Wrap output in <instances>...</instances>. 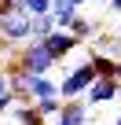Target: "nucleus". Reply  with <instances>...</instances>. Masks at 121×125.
<instances>
[{
  "label": "nucleus",
  "mask_w": 121,
  "mask_h": 125,
  "mask_svg": "<svg viewBox=\"0 0 121 125\" xmlns=\"http://www.w3.org/2000/svg\"><path fill=\"white\" fill-rule=\"evenodd\" d=\"M114 125H121V110H117V118H114Z\"/></svg>",
  "instance_id": "nucleus-16"
},
{
  "label": "nucleus",
  "mask_w": 121,
  "mask_h": 125,
  "mask_svg": "<svg viewBox=\"0 0 121 125\" xmlns=\"http://www.w3.org/2000/svg\"><path fill=\"white\" fill-rule=\"evenodd\" d=\"M26 15H51V0H29Z\"/></svg>",
  "instance_id": "nucleus-13"
},
{
  "label": "nucleus",
  "mask_w": 121,
  "mask_h": 125,
  "mask_svg": "<svg viewBox=\"0 0 121 125\" xmlns=\"http://www.w3.org/2000/svg\"><path fill=\"white\" fill-rule=\"evenodd\" d=\"M55 66H59V62H55V55L48 52L44 41H26V44H19V52H15L11 62H8V70H22V74H51Z\"/></svg>",
  "instance_id": "nucleus-1"
},
{
  "label": "nucleus",
  "mask_w": 121,
  "mask_h": 125,
  "mask_svg": "<svg viewBox=\"0 0 121 125\" xmlns=\"http://www.w3.org/2000/svg\"><path fill=\"white\" fill-rule=\"evenodd\" d=\"M117 37H121V30H117Z\"/></svg>",
  "instance_id": "nucleus-20"
},
{
  "label": "nucleus",
  "mask_w": 121,
  "mask_h": 125,
  "mask_svg": "<svg viewBox=\"0 0 121 125\" xmlns=\"http://www.w3.org/2000/svg\"><path fill=\"white\" fill-rule=\"evenodd\" d=\"M0 41H8V44H26V41H33V15H26V11H8L4 19H0Z\"/></svg>",
  "instance_id": "nucleus-3"
},
{
  "label": "nucleus",
  "mask_w": 121,
  "mask_h": 125,
  "mask_svg": "<svg viewBox=\"0 0 121 125\" xmlns=\"http://www.w3.org/2000/svg\"><path fill=\"white\" fill-rule=\"evenodd\" d=\"M103 4H110V0H103Z\"/></svg>",
  "instance_id": "nucleus-19"
},
{
  "label": "nucleus",
  "mask_w": 121,
  "mask_h": 125,
  "mask_svg": "<svg viewBox=\"0 0 121 125\" xmlns=\"http://www.w3.org/2000/svg\"><path fill=\"white\" fill-rule=\"evenodd\" d=\"M117 81H121V62H117Z\"/></svg>",
  "instance_id": "nucleus-18"
},
{
  "label": "nucleus",
  "mask_w": 121,
  "mask_h": 125,
  "mask_svg": "<svg viewBox=\"0 0 121 125\" xmlns=\"http://www.w3.org/2000/svg\"><path fill=\"white\" fill-rule=\"evenodd\" d=\"M63 96H48V99H33V107H37V114L44 118V121H51V118H59L63 114Z\"/></svg>",
  "instance_id": "nucleus-10"
},
{
  "label": "nucleus",
  "mask_w": 121,
  "mask_h": 125,
  "mask_svg": "<svg viewBox=\"0 0 121 125\" xmlns=\"http://www.w3.org/2000/svg\"><path fill=\"white\" fill-rule=\"evenodd\" d=\"M81 4H84V0H74V8H81Z\"/></svg>",
  "instance_id": "nucleus-17"
},
{
  "label": "nucleus",
  "mask_w": 121,
  "mask_h": 125,
  "mask_svg": "<svg viewBox=\"0 0 121 125\" xmlns=\"http://www.w3.org/2000/svg\"><path fill=\"white\" fill-rule=\"evenodd\" d=\"M8 114H11L19 125H48V121L37 114V107H33V103H22V99H15V107H11Z\"/></svg>",
  "instance_id": "nucleus-9"
},
{
  "label": "nucleus",
  "mask_w": 121,
  "mask_h": 125,
  "mask_svg": "<svg viewBox=\"0 0 121 125\" xmlns=\"http://www.w3.org/2000/svg\"><path fill=\"white\" fill-rule=\"evenodd\" d=\"M95 77L99 74L92 66V59H84L81 66H74V70H66L63 77H59V92H63V99H84V92L92 88Z\"/></svg>",
  "instance_id": "nucleus-2"
},
{
  "label": "nucleus",
  "mask_w": 121,
  "mask_h": 125,
  "mask_svg": "<svg viewBox=\"0 0 121 125\" xmlns=\"http://www.w3.org/2000/svg\"><path fill=\"white\" fill-rule=\"evenodd\" d=\"M29 0H8V11H26Z\"/></svg>",
  "instance_id": "nucleus-14"
},
{
  "label": "nucleus",
  "mask_w": 121,
  "mask_h": 125,
  "mask_svg": "<svg viewBox=\"0 0 121 125\" xmlns=\"http://www.w3.org/2000/svg\"><path fill=\"white\" fill-rule=\"evenodd\" d=\"M117 99H121V81L117 77H95L92 88L84 92L88 107H106V103H117Z\"/></svg>",
  "instance_id": "nucleus-4"
},
{
  "label": "nucleus",
  "mask_w": 121,
  "mask_h": 125,
  "mask_svg": "<svg viewBox=\"0 0 121 125\" xmlns=\"http://www.w3.org/2000/svg\"><path fill=\"white\" fill-rule=\"evenodd\" d=\"M88 121V103L84 99H66L63 103V114L51 118L48 125H84Z\"/></svg>",
  "instance_id": "nucleus-7"
},
{
  "label": "nucleus",
  "mask_w": 121,
  "mask_h": 125,
  "mask_svg": "<svg viewBox=\"0 0 121 125\" xmlns=\"http://www.w3.org/2000/svg\"><path fill=\"white\" fill-rule=\"evenodd\" d=\"M44 44H48V52L55 55V62H63V59H66L70 52H77L84 41H77L70 30H55V33H48V37H44Z\"/></svg>",
  "instance_id": "nucleus-6"
},
{
  "label": "nucleus",
  "mask_w": 121,
  "mask_h": 125,
  "mask_svg": "<svg viewBox=\"0 0 121 125\" xmlns=\"http://www.w3.org/2000/svg\"><path fill=\"white\" fill-rule=\"evenodd\" d=\"M70 33H74V37H77V41H88V37H92V33H95V22H88V19H84V15H77V19H74V22H70Z\"/></svg>",
  "instance_id": "nucleus-12"
},
{
  "label": "nucleus",
  "mask_w": 121,
  "mask_h": 125,
  "mask_svg": "<svg viewBox=\"0 0 121 125\" xmlns=\"http://www.w3.org/2000/svg\"><path fill=\"white\" fill-rule=\"evenodd\" d=\"M88 59H92V66H95V74L99 77H117V55H106V52H95V48H88Z\"/></svg>",
  "instance_id": "nucleus-8"
},
{
  "label": "nucleus",
  "mask_w": 121,
  "mask_h": 125,
  "mask_svg": "<svg viewBox=\"0 0 121 125\" xmlns=\"http://www.w3.org/2000/svg\"><path fill=\"white\" fill-rule=\"evenodd\" d=\"M48 96H63L59 92V81L51 74H26V99H48Z\"/></svg>",
  "instance_id": "nucleus-5"
},
{
  "label": "nucleus",
  "mask_w": 121,
  "mask_h": 125,
  "mask_svg": "<svg viewBox=\"0 0 121 125\" xmlns=\"http://www.w3.org/2000/svg\"><path fill=\"white\" fill-rule=\"evenodd\" d=\"M110 15H121V0H110Z\"/></svg>",
  "instance_id": "nucleus-15"
},
{
  "label": "nucleus",
  "mask_w": 121,
  "mask_h": 125,
  "mask_svg": "<svg viewBox=\"0 0 121 125\" xmlns=\"http://www.w3.org/2000/svg\"><path fill=\"white\" fill-rule=\"evenodd\" d=\"M55 15H33V41H44L48 33H55Z\"/></svg>",
  "instance_id": "nucleus-11"
}]
</instances>
